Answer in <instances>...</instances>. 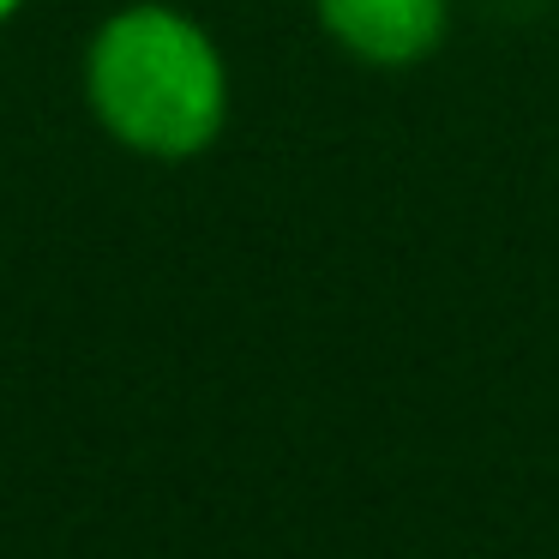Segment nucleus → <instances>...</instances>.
Here are the masks:
<instances>
[{
    "label": "nucleus",
    "instance_id": "obj_2",
    "mask_svg": "<svg viewBox=\"0 0 559 559\" xmlns=\"http://www.w3.org/2000/svg\"><path fill=\"white\" fill-rule=\"evenodd\" d=\"M313 19L337 55L373 73H409L451 43L457 0H313Z\"/></svg>",
    "mask_w": 559,
    "mask_h": 559
},
{
    "label": "nucleus",
    "instance_id": "obj_1",
    "mask_svg": "<svg viewBox=\"0 0 559 559\" xmlns=\"http://www.w3.org/2000/svg\"><path fill=\"white\" fill-rule=\"evenodd\" d=\"M85 109L145 163H193L223 139L235 109L229 55L175 0H127L85 43Z\"/></svg>",
    "mask_w": 559,
    "mask_h": 559
},
{
    "label": "nucleus",
    "instance_id": "obj_3",
    "mask_svg": "<svg viewBox=\"0 0 559 559\" xmlns=\"http://www.w3.org/2000/svg\"><path fill=\"white\" fill-rule=\"evenodd\" d=\"M25 13V0H0V25H7V19H19Z\"/></svg>",
    "mask_w": 559,
    "mask_h": 559
}]
</instances>
